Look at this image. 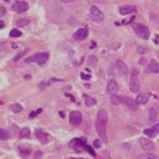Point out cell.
<instances>
[{
    "label": "cell",
    "instance_id": "24",
    "mask_svg": "<svg viewBox=\"0 0 159 159\" xmlns=\"http://www.w3.org/2000/svg\"><path fill=\"white\" fill-rule=\"evenodd\" d=\"M97 62H98V59L94 55H91L88 58V61H87V64L89 66H95V64H97Z\"/></svg>",
    "mask_w": 159,
    "mask_h": 159
},
{
    "label": "cell",
    "instance_id": "37",
    "mask_svg": "<svg viewBox=\"0 0 159 159\" xmlns=\"http://www.w3.org/2000/svg\"><path fill=\"white\" fill-rule=\"evenodd\" d=\"M0 10H1V14H0V16H1V17H2L4 14H6V9L2 6V7L0 8Z\"/></svg>",
    "mask_w": 159,
    "mask_h": 159
},
{
    "label": "cell",
    "instance_id": "10",
    "mask_svg": "<svg viewBox=\"0 0 159 159\" xmlns=\"http://www.w3.org/2000/svg\"><path fill=\"white\" fill-rule=\"evenodd\" d=\"M140 143L143 150L147 152L153 151L155 149V143L147 138H143V137L140 138Z\"/></svg>",
    "mask_w": 159,
    "mask_h": 159
},
{
    "label": "cell",
    "instance_id": "9",
    "mask_svg": "<svg viewBox=\"0 0 159 159\" xmlns=\"http://www.w3.org/2000/svg\"><path fill=\"white\" fill-rule=\"evenodd\" d=\"M70 123L74 126H78L82 122V114L80 112L74 111L69 114Z\"/></svg>",
    "mask_w": 159,
    "mask_h": 159
},
{
    "label": "cell",
    "instance_id": "6",
    "mask_svg": "<svg viewBox=\"0 0 159 159\" xmlns=\"http://www.w3.org/2000/svg\"><path fill=\"white\" fill-rule=\"evenodd\" d=\"M90 13L92 18V20L97 23H100L104 21V14L101 11H100L97 6H92L90 8Z\"/></svg>",
    "mask_w": 159,
    "mask_h": 159
},
{
    "label": "cell",
    "instance_id": "14",
    "mask_svg": "<svg viewBox=\"0 0 159 159\" xmlns=\"http://www.w3.org/2000/svg\"><path fill=\"white\" fill-rule=\"evenodd\" d=\"M119 87L116 81L113 79H111L108 81L107 85V92L110 94V95H113V94H116L118 92Z\"/></svg>",
    "mask_w": 159,
    "mask_h": 159
},
{
    "label": "cell",
    "instance_id": "12",
    "mask_svg": "<svg viewBox=\"0 0 159 159\" xmlns=\"http://www.w3.org/2000/svg\"><path fill=\"white\" fill-rule=\"evenodd\" d=\"M116 68L118 70L120 76H126L128 74V69L127 65L125 64V62H123L122 60L116 61Z\"/></svg>",
    "mask_w": 159,
    "mask_h": 159
},
{
    "label": "cell",
    "instance_id": "19",
    "mask_svg": "<svg viewBox=\"0 0 159 159\" xmlns=\"http://www.w3.org/2000/svg\"><path fill=\"white\" fill-rule=\"evenodd\" d=\"M136 103L138 105H146L149 101L148 95L145 94H139L136 98Z\"/></svg>",
    "mask_w": 159,
    "mask_h": 159
},
{
    "label": "cell",
    "instance_id": "22",
    "mask_svg": "<svg viewBox=\"0 0 159 159\" xmlns=\"http://www.w3.org/2000/svg\"><path fill=\"white\" fill-rule=\"evenodd\" d=\"M10 109H11V112H14L15 114H18L23 111V107L19 104H14L11 105Z\"/></svg>",
    "mask_w": 159,
    "mask_h": 159
},
{
    "label": "cell",
    "instance_id": "16",
    "mask_svg": "<svg viewBox=\"0 0 159 159\" xmlns=\"http://www.w3.org/2000/svg\"><path fill=\"white\" fill-rule=\"evenodd\" d=\"M137 11L136 6H122L119 8V14L122 16H125V15H128L129 14H131L133 12H135Z\"/></svg>",
    "mask_w": 159,
    "mask_h": 159
},
{
    "label": "cell",
    "instance_id": "17",
    "mask_svg": "<svg viewBox=\"0 0 159 159\" xmlns=\"http://www.w3.org/2000/svg\"><path fill=\"white\" fill-rule=\"evenodd\" d=\"M149 71H150L152 73H159V66L158 62L155 59H152L150 63L148 65Z\"/></svg>",
    "mask_w": 159,
    "mask_h": 159
},
{
    "label": "cell",
    "instance_id": "7",
    "mask_svg": "<svg viewBox=\"0 0 159 159\" xmlns=\"http://www.w3.org/2000/svg\"><path fill=\"white\" fill-rule=\"evenodd\" d=\"M29 4L26 2H22V1H17L15 3H14L11 6V11L14 12H16L17 14H21V13L25 12L29 9Z\"/></svg>",
    "mask_w": 159,
    "mask_h": 159
},
{
    "label": "cell",
    "instance_id": "39",
    "mask_svg": "<svg viewBox=\"0 0 159 159\" xmlns=\"http://www.w3.org/2000/svg\"><path fill=\"white\" fill-rule=\"evenodd\" d=\"M4 24H3V22L1 21V29H2L3 28V26H4Z\"/></svg>",
    "mask_w": 159,
    "mask_h": 159
},
{
    "label": "cell",
    "instance_id": "27",
    "mask_svg": "<svg viewBox=\"0 0 159 159\" xmlns=\"http://www.w3.org/2000/svg\"><path fill=\"white\" fill-rule=\"evenodd\" d=\"M110 102L113 105H119V96L116 94L110 95Z\"/></svg>",
    "mask_w": 159,
    "mask_h": 159
},
{
    "label": "cell",
    "instance_id": "3",
    "mask_svg": "<svg viewBox=\"0 0 159 159\" xmlns=\"http://www.w3.org/2000/svg\"><path fill=\"white\" fill-rule=\"evenodd\" d=\"M132 27L137 36H138L140 38H142L143 40L149 39V35H150V32L147 25L140 24V23H134L133 24Z\"/></svg>",
    "mask_w": 159,
    "mask_h": 159
},
{
    "label": "cell",
    "instance_id": "15",
    "mask_svg": "<svg viewBox=\"0 0 159 159\" xmlns=\"http://www.w3.org/2000/svg\"><path fill=\"white\" fill-rule=\"evenodd\" d=\"M144 134H146L147 137L150 138H154L157 136V134L159 133V123L156 124L152 128L145 129L143 131Z\"/></svg>",
    "mask_w": 159,
    "mask_h": 159
},
{
    "label": "cell",
    "instance_id": "36",
    "mask_svg": "<svg viewBox=\"0 0 159 159\" xmlns=\"http://www.w3.org/2000/svg\"><path fill=\"white\" fill-rule=\"evenodd\" d=\"M34 156L35 158H41L42 157V156H43V152H41V151H36V152H35Z\"/></svg>",
    "mask_w": 159,
    "mask_h": 159
},
{
    "label": "cell",
    "instance_id": "11",
    "mask_svg": "<svg viewBox=\"0 0 159 159\" xmlns=\"http://www.w3.org/2000/svg\"><path fill=\"white\" fill-rule=\"evenodd\" d=\"M35 136L38 139L41 144L45 145L47 143H48L50 141V135L47 133L44 132L41 129H36L35 131Z\"/></svg>",
    "mask_w": 159,
    "mask_h": 159
},
{
    "label": "cell",
    "instance_id": "38",
    "mask_svg": "<svg viewBox=\"0 0 159 159\" xmlns=\"http://www.w3.org/2000/svg\"><path fill=\"white\" fill-rule=\"evenodd\" d=\"M74 0H62V2H63V3H69V2H73Z\"/></svg>",
    "mask_w": 159,
    "mask_h": 159
},
{
    "label": "cell",
    "instance_id": "34",
    "mask_svg": "<svg viewBox=\"0 0 159 159\" xmlns=\"http://www.w3.org/2000/svg\"><path fill=\"white\" fill-rule=\"evenodd\" d=\"M144 158H149V159H155V158H157V157H156V156H154V155H152V154L150 153H147L146 154V155H144Z\"/></svg>",
    "mask_w": 159,
    "mask_h": 159
},
{
    "label": "cell",
    "instance_id": "35",
    "mask_svg": "<svg viewBox=\"0 0 159 159\" xmlns=\"http://www.w3.org/2000/svg\"><path fill=\"white\" fill-rule=\"evenodd\" d=\"M93 144H94V146H95V148L99 149L101 147V141L99 140V139H96L94 140V142H93Z\"/></svg>",
    "mask_w": 159,
    "mask_h": 159
},
{
    "label": "cell",
    "instance_id": "4",
    "mask_svg": "<svg viewBox=\"0 0 159 159\" xmlns=\"http://www.w3.org/2000/svg\"><path fill=\"white\" fill-rule=\"evenodd\" d=\"M49 59V54L47 52H41L27 58L24 60V63H37L38 64H44Z\"/></svg>",
    "mask_w": 159,
    "mask_h": 159
},
{
    "label": "cell",
    "instance_id": "28",
    "mask_svg": "<svg viewBox=\"0 0 159 159\" xmlns=\"http://www.w3.org/2000/svg\"><path fill=\"white\" fill-rule=\"evenodd\" d=\"M84 149L85 150H86V152H88L89 154H90L92 157H96V153H95V150L93 149L92 148V147H90V146H87V145H85L84 146Z\"/></svg>",
    "mask_w": 159,
    "mask_h": 159
},
{
    "label": "cell",
    "instance_id": "26",
    "mask_svg": "<svg viewBox=\"0 0 159 159\" xmlns=\"http://www.w3.org/2000/svg\"><path fill=\"white\" fill-rule=\"evenodd\" d=\"M29 21L26 19H20L16 22V25L19 27H23L29 25Z\"/></svg>",
    "mask_w": 159,
    "mask_h": 159
},
{
    "label": "cell",
    "instance_id": "5",
    "mask_svg": "<svg viewBox=\"0 0 159 159\" xmlns=\"http://www.w3.org/2000/svg\"><path fill=\"white\" fill-rule=\"evenodd\" d=\"M119 104H123L126 105L131 111H137L138 109V104L136 103V101L131 98L126 96H119Z\"/></svg>",
    "mask_w": 159,
    "mask_h": 159
},
{
    "label": "cell",
    "instance_id": "18",
    "mask_svg": "<svg viewBox=\"0 0 159 159\" xmlns=\"http://www.w3.org/2000/svg\"><path fill=\"white\" fill-rule=\"evenodd\" d=\"M83 97L85 99V103L87 107H92V106L95 105L97 103V101L95 98L91 97L90 96L87 95V94H83Z\"/></svg>",
    "mask_w": 159,
    "mask_h": 159
},
{
    "label": "cell",
    "instance_id": "40",
    "mask_svg": "<svg viewBox=\"0 0 159 159\" xmlns=\"http://www.w3.org/2000/svg\"><path fill=\"white\" fill-rule=\"evenodd\" d=\"M3 1H5V2H8L9 1V0H3Z\"/></svg>",
    "mask_w": 159,
    "mask_h": 159
},
{
    "label": "cell",
    "instance_id": "33",
    "mask_svg": "<svg viewBox=\"0 0 159 159\" xmlns=\"http://www.w3.org/2000/svg\"><path fill=\"white\" fill-rule=\"evenodd\" d=\"M41 111H42V109H41V108H38V111H36L35 112H32V113L30 114V115H29V117H30V118H32V117H35V116H37V114H38L40 112H41Z\"/></svg>",
    "mask_w": 159,
    "mask_h": 159
},
{
    "label": "cell",
    "instance_id": "41",
    "mask_svg": "<svg viewBox=\"0 0 159 159\" xmlns=\"http://www.w3.org/2000/svg\"><path fill=\"white\" fill-rule=\"evenodd\" d=\"M158 112H159V105H158Z\"/></svg>",
    "mask_w": 159,
    "mask_h": 159
},
{
    "label": "cell",
    "instance_id": "8",
    "mask_svg": "<svg viewBox=\"0 0 159 159\" xmlns=\"http://www.w3.org/2000/svg\"><path fill=\"white\" fill-rule=\"evenodd\" d=\"M86 144V140L85 138H74L68 143V147L72 149H77L83 147Z\"/></svg>",
    "mask_w": 159,
    "mask_h": 159
},
{
    "label": "cell",
    "instance_id": "21",
    "mask_svg": "<svg viewBox=\"0 0 159 159\" xmlns=\"http://www.w3.org/2000/svg\"><path fill=\"white\" fill-rule=\"evenodd\" d=\"M149 120L151 122H154L157 120L158 118V112H156V110L153 108H151L149 109Z\"/></svg>",
    "mask_w": 159,
    "mask_h": 159
},
{
    "label": "cell",
    "instance_id": "31",
    "mask_svg": "<svg viewBox=\"0 0 159 159\" xmlns=\"http://www.w3.org/2000/svg\"><path fill=\"white\" fill-rule=\"evenodd\" d=\"M150 17L152 21L156 22L159 25V14H151Z\"/></svg>",
    "mask_w": 159,
    "mask_h": 159
},
{
    "label": "cell",
    "instance_id": "20",
    "mask_svg": "<svg viewBox=\"0 0 159 159\" xmlns=\"http://www.w3.org/2000/svg\"><path fill=\"white\" fill-rule=\"evenodd\" d=\"M31 130L29 128H23L19 134V138L20 139H26V138H30Z\"/></svg>",
    "mask_w": 159,
    "mask_h": 159
},
{
    "label": "cell",
    "instance_id": "29",
    "mask_svg": "<svg viewBox=\"0 0 159 159\" xmlns=\"http://www.w3.org/2000/svg\"><path fill=\"white\" fill-rule=\"evenodd\" d=\"M0 138L2 140H6L8 138V133L5 129H2L1 132H0Z\"/></svg>",
    "mask_w": 159,
    "mask_h": 159
},
{
    "label": "cell",
    "instance_id": "2",
    "mask_svg": "<svg viewBox=\"0 0 159 159\" xmlns=\"http://www.w3.org/2000/svg\"><path fill=\"white\" fill-rule=\"evenodd\" d=\"M130 90L134 94H137L140 90V83L139 79V71L137 69H133L131 73Z\"/></svg>",
    "mask_w": 159,
    "mask_h": 159
},
{
    "label": "cell",
    "instance_id": "1",
    "mask_svg": "<svg viewBox=\"0 0 159 159\" xmlns=\"http://www.w3.org/2000/svg\"><path fill=\"white\" fill-rule=\"evenodd\" d=\"M107 113L104 109L99 110L96 120V130L99 138L104 142H107Z\"/></svg>",
    "mask_w": 159,
    "mask_h": 159
},
{
    "label": "cell",
    "instance_id": "25",
    "mask_svg": "<svg viewBox=\"0 0 159 159\" xmlns=\"http://www.w3.org/2000/svg\"><path fill=\"white\" fill-rule=\"evenodd\" d=\"M19 150L23 156H29L32 152V149L28 147H20Z\"/></svg>",
    "mask_w": 159,
    "mask_h": 159
},
{
    "label": "cell",
    "instance_id": "32",
    "mask_svg": "<svg viewBox=\"0 0 159 159\" xmlns=\"http://www.w3.org/2000/svg\"><path fill=\"white\" fill-rule=\"evenodd\" d=\"M81 77L83 80H86V81H88V80H90V78H92V76L91 75H89V74L86 75V74H85V73H81Z\"/></svg>",
    "mask_w": 159,
    "mask_h": 159
},
{
    "label": "cell",
    "instance_id": "23",
    "mask_svg": "<svg viewBox=\"0 0 159 159\" xmlns=\"http://www.w3.org/2000/svg\"><path fill=\"white\" fill-rule=\"evenodd\" d=\"M9 35H10V37H15H15H21V36L23 35V33H22L20 30L16 29V28H14V29H12V30L10 32V33H9Z\"/></svg>",
    "mask_w": 159,
    "mask_h": 159
},
{
    "label": "cell",
    "instance_id": "13",
    "mask_svg": "<svg viewBox=\"0 0 159 159\" xmlns=\"http://www.w3.org/2000/svg\"><path fill=\"white\" fill-rule=\"evenodd\" d=\"M88 34H89V32H88L87 28H79L74 34V38L76 41H83L88 37Z\"/></svg>",
    "mask_w": 159,
    "mask_h": 159
},
{
    "label": "cell",
    "instance_id": "30",
    "mask_svg": "<svg viewBox=\"0 0 159 159\" xmlns=\"http://www.w3.org/2000/svg\"><path fill=\"white\" fill-rule=\"evenodd\" d=\"M26 52V51H23V52H19L17 54V55H16V56L14 57V59H13V60L15 61H17L19 59H20V58L21 57H23V55H24V54Z\"/></svg>",
    "mask_w": 159,
    "mask_h": 159
}]
</instances>
